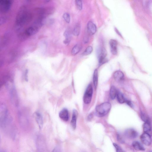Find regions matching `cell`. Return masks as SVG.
<instances>
[{"instance_id": "cell-1", "label": "cell", "mask_w": 152, "mask_h": 152, "mask_svg": "<svg viewBox=\"0 0 152 152\" xmlns=\"http://www.w3.org/2000/svg\"><path fill=\"white\" fill-rule=\"evenodd\" d=\"M111 105L109 102L103 103L96 107V115L99 117H103L108 114L111 108Z\"/></svg>"}, {"instance_id": "cell-2", "label": "cell", "mask_w": 152, "mask_h": 152, "mask_svg": "<svg viewBox=\"0 0 152 152\" xmlns=\"http://www.w3.org/2000/svg\"><path fill=\"white\" fill-rule=\"evenodd\" d=\"M93 88L91 84H89L86 89L83 97V101L85 104L90 103L92 101Z\"/></svg>"}, {"instance_id": "cell-3", "label": "cell", "mask_w": 152, "mask_h": 152, "mask_svg": "<svg viewBox=\"0 0 152 152\" xmlns=\"http://www.w3.org/2000/svg\"><path fill=\"white\" fill-rule=\"evenodd\" d=\"M98 59L100 66L105 63L106 60L105 59L107 53L105 49L103 48H101L98 50Z\"/></svg>"}, {"instance_id": "cell-4", "label": "cell", "mask_w": 152, "mask_h": 152, "mask_svg": "<svg viewBox=\"0 0 152 152\" xmlns=\"http://www.w3.org/2000/svg\"><path fill=\"white\" fill-rule=\"evenodd\" d=\"M11 2L9 1H0V9L1 12L5 13L9 10Z\"/></svg>"}, {"instance_id": "cell-5", "label": "cell", "mask_w": 152, "mask_h": 152, "mask_svg": "<svg viewBox=\"0 0 152 152\" xmlns=\"http://www.w3.org/2000/svg\"><path fill=\"white\" fill-rule=\"evenodd\" d=\"M141 139L142 142L147 146H150L151 143V136L149 134L144 133L141 136Z\"/></svg>"}, {"instance_id": "cell-6", "label": "cell", "mask_w": 152, "mask_h": 152, "mask_svg": "<svg viewBox=\"0 0 152 152\" xmlns=\"http://www.w3.org/2000/svg\"><path fill=\"white\" fill-rule=\"evenodd\" d=\"M124 135L126 137L130 139H134L138 136V133L135 130L130 128L127 129L124 132Z\"/></svg>"}, {"instance_id": "cell-7", "label": "cell", "mask_w": 152, "mask_h": 152, "mask_svg": "<svg viewBox=\"0 0 152 152\" xmlns=\"http://www.w3.org/2000/svg\"><path fill=\"white\" fill-rule=\"evenodd\" d=\"M34 117L36 121L39 129H42L43 126V120L42 115L38 112H36L34 114Z\"/></svg>"}, {"instance_id": "cell-8", "label": "cell", "mask_w": 152, "mask_h": 152, "mask_svg": "<svg viewBox=\"0 0 152 152\" xmlns=\"http://www.w3.org/2000/svg\"><path fill=\"white\" fill-rule=\"evenodd\" d=\"M117 44V41L115 40L111 39L110 41L111 51L112 54L114 55H117L118 53Z\"/></svg>"}, {"instance_id": "cell-9", "label": "cell", "mask_w": 152, "mask_h": 152, "mask_svg": "<svg viewBox=\"0 0 152 152\" xmlns=\"http://www.w3.org/2000/svg\"><path fill=\"white\" fill-rule=\"evenodd\" d=\"M87 30L89 34L93 35L96 32L97 28L96 25L91 21H89L87 24Z\"/></svg>"}, {"instance_id": "cell-10", "label": "cell", "mask_w": 152, "mask_h": 152, "mask_svg": "<svg viewBox=\"0 0 152 152\" xmlns=\"http://www.w3.org/2000/svg\"><path fill=\"white\" fill-rule=\"evenodd\" d=\"M113 77L116 81L120 82L124 80V75L121 71L118 70L115 71L113 73Z\"/></svg>"}, {"instance_id": "cell-11", "label": "cell", "mask_w": 152, "mask_h": 152, "mask_svg": "<svg viewBox=\"0 0 152 152\" xmlns=\"http://www.w3.org/2000/svg\"><path fill=\"white\" fill-rule=\"evenodd\" d=\"M59 117L62 120L65 121H68L69 119L68 112V110L64 109L61 111L59 113Z\"/></svg>"}, {"instance_id": "cell-12", "label": "cell", "mask_w": 152, "mask_h": 152, "mask_svg": "<svg viewBox=\"0 0 152 152\" xmlns=\"http://www.w3.org/2000/svg\"><path fill=\"white\" fill-rule=\"evenodd\" d=\"M78 112L76 110L73 111L72 119L71 121V127L74 130H75L76 127V121Z\"/></svg>"}, {"instance_id": "cell-13", "label": "cell", "mask_w": 152, "mask_h": 152, "mask_svg": "<svg viewBox=\"0 0 152 152\" xmlns=\"http://www.w3.org/2000/svg\"><path fill=\"white\" fill-rule=\"evenodd\" d=\"M143 130L144 133H147L151 136V127L150 122H146L143 125Z\"/></svg>"}, {"instance_id": "cell-14", "label": "cell", "mask_w": 152, "mask_h": 152, "mask_svg": "<svg viewBox=\"0 0 152 152\" xmlns=\"http://www.w3.org/2000/svg\"><path fill=\"white\" fill-rule=\"evenodd\" d=\"M64 35L65 39L64 40V43L66 45H68L70 42L71 38V33L70 31L69 30H67L64 33Z\"/></svg>"}, {"instance_id": "cell-15", "label": "cell", "mask_w": 152, "mask_h": 152, "mask_svg": "<svg viewBox=\"0 0 152 152\" xmlns=\"http://www.w3.org/2000/svg\"><path fill=\"white\" fill-rule=\"evenodd\" d=\"M132 145L133 148L136 150L144 151L145 150L144 147L138 141H134L132 143Z\"/></svg>"}, {"instance_id": "cell-16", "label": "cell", "mask_w": 152, "mask_h": 152, "mask_svg": "<svg viewBox=\"0 0 152 152\" xmlns=\"http://www.w3.org/2000/svg\"><path fill=\"white\" fill-rule=\"evenodd\" d=\"M82 48L81 45L79 44H77L73 48L71 51V54L73 55H77L81 50Z\"/></svg>"}, {"instance_id": "cell-17", "label": "cell", "mask_w": 152, "mask_h": 152, "mask_svg": "<svg viewBox=\"0 0 152 152\" xmlns=\"http://www.w3.org/2000/svg\"><path fill=\"white\" fill-rule=\"evenodd\" d=\"M38 31V30L35 27H30L27 29L26 30V34L29 36H32L36 34Z\"/></svg>"}, {"instance_id": "cell-18", "label": "cell", "mask_w": 152, "mask_h": 152, "mask_svg": "<svg viewBox=\"0 0 152 152\" xmlns=\"http://www.w3.org/2000/svg\"><path fill=\"white\" fill-rule=\"evenodd\" d=\"M118 92L117 89L113 86L111 87L110 91V96L111 99L113 100L117 96Z\"/></svg>"}, {"instance_id": "cell-19", "label": "cell", "mask_w": 152, "mask_h": 152, "mask_svg": "<svg viewBox=\"0 0 152 152\" xmlns=\"http://www.w3.org/2000/svg\"><path fill=\"white\" fill-rule=\"evenodd\" d=\"M93 80L94 85L96 89L97 86L98 82V72L97 69H96L94 71Z\"/></svg>"}, {"instance_id": "cell-20", "label": "cell", "mask_w": 152, "mask_h": 152, "mask_svg": "<svg viewBox=\"0 0 152 152\" xmlns=\"http://www.w3.org/2000/svg\"><path fill=\"white\" fill-rule=\"evenodd\" d=\"M80 26L79 24H77L75 26L73 31V34L75 36H78L80 33Z\"/></svg>"}, {"instance_id": "cell-21", "label": "cell", "mask_w": 152, "mask_h": 152, "mask_svg": "<svg viewBox=\"0 0 152 152\" xmlns=\"http://www.w3.org/2000/svg\"><path fill=\"white\" fill-rule=\"evenodd\" d=\"M117 97L118 101L120 103L122 104L126 102V99L121 93L118 92Z\"/></svg>"}, {"instance_id": "cell-22", "label": "cell", "mask_w": 152, "mask_h": 152, "mask_svg": "<svg viewBox=\"0 0 152 152\" xmlns=\"http://www.w3.org/2000/svg\"><path fill=\"white\" fill-rule=\"evenodd\" d=\"M93 51V48L91 46H88L83 52L82 55L83 56H86L90 55Z\"/></svg>"}, {"instance_id": "cell-23", "label": "cell", "mask_w": 152, "mask_h": 152, "mask_svg": "<svg viewBox=\"0 0 152 152\" xmlns=\"http://www.w3.org/2000/svg\"><path fill=\"white\" fill-rule=\"evenodd\" d=\"M141 118L143 121L145 122H150V120L148 117L144 113L141 112Z\"/></svg>"}, {"instance_id": "cell-24", "label": "cell", "mask_w": 152, "mask_h": 152, "mask_svg": "<svg viewBox=\"0 0 152 152\" xmlns=\"http://www.w3.org/2000/svg\"><path fill=\"white\" fill-rule=\"evenodd\" d=\"M75 4L78 9L80 11L82 9L83 4L81 1H75Z\"/></svg>"}, {"instance_id": "cell-25", "label": "cell", "mask_w": 152, "mask_h": 152, "mask_svg": "<svg viewBox=\"0 0 152 152\" xmlns=\"http://www.w3.org/2000/svg\"><path fill=\"white\" fill-rule=\"evenodd\" d=\"M63 18L65 21L68 23H70V14L68 13H65L63 15Z\"/></svg>"}, {"instance_id": "cell-26", "label": "cell", "mask_w": 152, "mask_h": 152, "mask_svg": "<svg viewBox=\"0 0 152 152\" xmlns=\"http://www.w3.org/2000/svg\"><path fill=\"white\" fill-rule=\"evenodd\" d=\"M113 145L116 149V152H125L116 143H113Z\"/></svg>"}, {"instance_id": "cell-27", "label": "cell", "mask_w": 152, "mask_h": 152, "mask_svg": "<svg viewBox=\"0 0 152 152\" xmlns=\"http://www.w3.org/2000/svg\"><path fill=\"white\" fill-rule=\"evenodd\" d=\"M51 152H61V149L59 146H57L53 148Z\"/></svg>"}, {"instance_id": "cell-28", "label": "cell", "mask_w": 152, "mask_h": 152, "mask_svg": "<svg viewBox=\"0 0 152 152\" xmlns=\"http://www.w3.org/2000/svg\"><path fill=\"white\" fill-rule=\"evenodd\" d=\"M117 138L118 141L121 143H123L124 142V140L123 139V138L120 134H118V135Z\"/></svg>"}, {"instance_id": "cell-29", "label": "cell", "mask_w": 152, "mask_h": 152, "mask_svg": "<svg viewBox=\"0 0 152 152\" xmlns=\"http://www.w3.org/2000/svg\"><path fill=\"white\" fill-rule=\"evenodd\" d=\"M126 102L130 107H133V105L130 101L126 100Z\"/></svg>"}, {"instance_id": "cell-30", "label": "cell", "mask_w": 152, "mask_h": 152, "mask_svg": "<svg viewBox=\"0 0 152 152\" xmlns=\"http://www.w3.org/2000/svg\"><path fill=\"white\" fill-rule=\"evenodd\" d=\"M93 118V116L92 114L89 115L88 118V120H91Z\"/></svg>"}, {"instance_id": "cell-31", "label": "cell", "mask_w": 152, "mask_h": 152, "mask_svg": "<svg viewBox=\"0 0 152 152\" xmlns=\"http://www.w3.org/2000/svg\"><path fill=\"white\" fill-rule=\"evenodd\" d=\"M88 41V39L87 37H85L84 38V43H87Z\"/></svg>"}, {"instance_id": "cell-32", "label": "cell", "mask_w": 152, "mask_h": 152, "mask_svg": "<svg viewBox=\"0 0 152 152\" xmlns=\"http://www.w3.org/2000/svg\"><path fill=\"white\" fill-rule=\"evenodd\" d=\"M0 152H7V151L4 149H1Z\"/></svg>"}, {"instance_id": "cell-33", "label": "cell", "mask_w": 152, "mask_h": 152, "mask_svg": "<svg viewBox=\"0 0 152 152\" xmlns=\"http://www.w3.org/2000/svg\"><path fill=\"white\" fill-rule=\"evenodd\" d=\"M149 152H152V150H151L149 151Z\"/></svg>"}, {"instance_id": "cell-34", "label": "cell", "mask_w": 152, "mask_h": 152, "mask_svg": "<svg viewBox=\"0 0 152 152\" xmlns=\"http://www.w3.org/2000/svg\"></svg>"}]
</instances>
